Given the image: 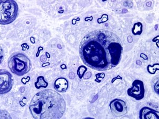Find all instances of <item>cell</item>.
Wrapping results in <instances>:
<instances>
[{"label": "cell", "instance_id": "cell-14", "mask_svg": "<svg viewBox=\"0 0 159 119\" xmlns=\"http://www.w3.org/2000/svg\"><path fill=\"white\" fill-rule=\"evenodd\" d=\"M159 70V64H156L153 65H148V71L151 74H154Z\"/></svg>", "mask_w": 159, "mask_h": 119}, {"label": "cell", "instance_id": "cell-12", "mask_svg": "<svg viewBox=\"0 0 159 119\" xmlns=\"http://www.w3.org/2000/svg\"><path fill=\"white\" fill-rule=\"evenodd\" d=\"M0 119H12V118L8 111L0 109Z\"/></svg>", "mask_w": 159, "mask_h": 119}, {"label": "cell", "instance_id": "cell-13", "mask_svg": "<svg viewBox=\"0 0 159 119\" xmlns=\"http://www.w3.org/2000/svg\"><path fill=\"white\" fill-rule=\"evenodd\" d=\"M87 68L84 65H81L80 67L78 68L77 70V75L78 77H80V78H82L84 76V75H85L86 71H87Z\"/></svg>", "mask_w": 159, "mask_h": 119}, {"label": "cell", "instance_id": "cell-9", "mask_svg": "<svg viewBox=\"0 0 159 119\" xmlns=\"http://www.w3.org/2000/svg\"><path fill=\"white\" fill-rule=\"evenodd\" d=\"M54 87L58 92H64L66 91L69 87L68 81L64 78H58L54 81Z\"/></svg>", "mask_w": 159, "mask_h": 119}, {"label": "cell", "instance_id": "cell-5", "mask_svg": "<svg viewBox=\"0 0 159 119\" xmlns=\"http://www.w3.org/2000/svg\"><path fill=\"white\" fill-rule=\"evenodd\" d=\"M14 79L9 71L0 69V95L6 94L11 90Z\"/></svg>", "mask_w": 159, "mask_h": 119}, {"label": "cell", "instance_id": "cell-10", "mask_svg": "<svg viewBox=\"0 0 159 119\" xmlns=\"http://www.w3.org/2000/svg\"><path fill=\"white\" fill-rule=\"evenodd\" d=\"M48 84L45 80L44 77L43 76H40L37 78V81L34 83V86L37 89H40L41 88H46L48 86Z\"/></svg>", "mask_w": 159, "mask_h": 119}, {"label": "cell", "instance_id": "cell-3", "mask_svg": "<svg viewBox=\"0 0 159 119\" xmlns=\"http://www.w3.org/2000/svg\"><path fill=\"white\" fill-rule=\"evenodd\" d=\"M8 67L12 73L18 76H23L31 69V60L25 54L16 52L8 60Z\"/></svg>", "mask_w": 159, "mask_h": 119}, {"label": "cell", "instance_id": "cell-15", "mask_svg": "<svg viewBox=\"0 0 159 119\" xmlns=\"http://www.w3.org/2000/svg\"><path fill=\"white\" fill-rule=\"evenodd\" d=\"M4 58H5V53H4V50L2 48V47L0 46V64H2V62L3 61Z\"/></svg>", "mask_w": 159, "mask_h": 119}, {"label": "cell", "instance_id": "cell-17", "mask_svg": "<svg viewBox=\"0 0 159 119\" xmlns=\"http://www.w3.org/2000/svg\"><path fill=\"white\" fill-rule=\"evenodd\" d=\"M85 77H87V78H86V79H89V78H90L91 76V73L90 72H89L88 73H86V75H85Z\"/></svg>", "mask_w": 159, "mask_h": 119}, {"label": "cell", "instance_id": "cell-8", "mask_svg": "<svg viewBox=\"0 0 159 119\" xmlns=\"http://www.w3.org/2000/svg\"><path fill=\"white\" fill-rule=\"evenodd\" d=\"M159 116L158 108L150 106L143 107L139 112L140 119H159Z\"/></svg>", "mask_w": 159, "mask_h": 119}, {"label": "cell", "instance_id": "cell-16", "mask_svg": "<svg viewBox=\"0 0 159 119\" xmlns=\"http://www.w3.org/2000/svg\"><path fill=\"white\" fill-rule=\"evenodd\" d=\"M159 79H157V80L156 81V83H154V89L155 92L157 94H159Z\"/></svg>", "mask_w": 159, "mask_h": 119}, {"label": "cell", "instance_id": "cell-11", "mask_svg": "<svg viewBox=\"0 0 159 119\" xmlns=\"http://www.w3.org/2000/svg\"><path fill=\"white\" fill-rule=\"evenodd\" d=\"M132 33L134 35H140L143 33V25L141 23L138 22L134 23L132 29Z\"/></svg>", "mask_w": 159, "mask_h": 119}, {"label": "cell", "instance_id": "cell-2", "mask_svg": "<svg viewBox=\"0 0 159 119\" xmlns=\"http://www.w3.org/2000/svg\"><path fill=\"white\" fill-rule=\"evenodd\" d=\"M66 109L63 96L55 90L45 89L34 95L29 110L34 119H60Z\"/></svg>", "mask_w": 159, "mask_h": 119}, {"label": "cell", "instance_id": "cell-1", "mask_svg": "<svg viewBox=\"0 0 159 119\" xmlns=\"http://www.w3.org/2000/svg\"><path fill=\"white\" fill-rule=\"evenodd\" d=\"M122 52L120 39L106 30L90 32L80 44V55L84 63L97 71H106L116 67Z\"/></svg>", "mask_w": 159, "mask_h": 119}, {"label": "cell", "instance_id": "cell-6", "mask_svg": "<svg viewBox=\"0 0 159 119\" xmlns=\"http://www.w3.org/2000/svg\"><path fill=\"white\" fill-rule=\"evenodd\" d=\"M129 96L136 100H141L144 98L145 89L143 82L140 80H135L132 83V86L127 91Z\"/></svg>", "mask_w": 159, "mask_h": 119}, {"label": "cell", "instance_id": "cell-4", "mask_svg": "<svg viewBox=\"0 0 159 119\" xmlns=\"http://www.w3.org/2000/svg\"><path fill=\"white\" fill-rule=\"evenodd\" d=\"M18 6L14 0L0 1V25L12 23L17 17Z\"/></svg>", "mask_w": 159, "mask_h": 119}, {"label": "cell", "instance_id": "cell-18", "mask_svg": "<svg viewBox=\"0 0 159 119\" xmlns=\"http://www.w3.org/2000/svg\"><path fill=\"white\" fill-rule=\"evenodd\" d=\"M83 119H94V118H92V117H86V118H84Z\"/></svg>", "mask_w": 159, "mask_h": 119}, {"label": "cell", "instance_id": "cell-7", "mask_svg": "<svg viewBox=\"0 0 159 119\" xmlns=\"http://www.w3.org/2000/svg\"><path fill=\"white\" fill-rule=\"evenodd\" d=\"M110 109L112 113L116 117L125 115L128 112V106L123 100L116 98L111 101L109 104Z\"/></svg>", "mask_w": 159, "mask_h": 119}]
</instances>
